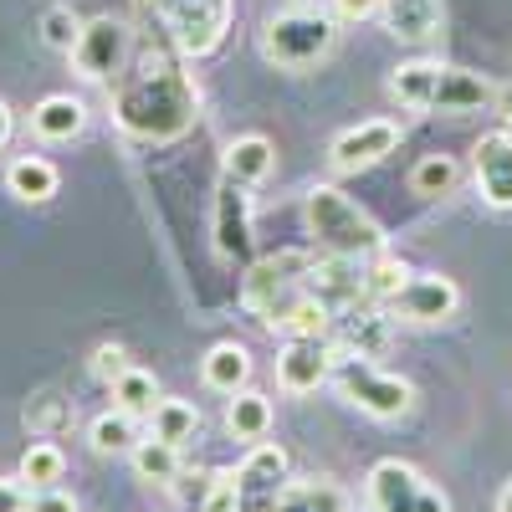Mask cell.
Listing matches in <instances>:
<instances>
[{
    "instance_id": "6da1fadb",
    "label": "cell",
    "mask_w": 512,
    "mask_h": 512,
    "mask_svg": "<svg viewBox=\"0 0 512 512\" xmlns=\"http://www.w3.org/2000/svg\"><path fill=\"white\" fill-rule=\"evenodd\" d=\"M200 118V82L180 52L139 41L128 72L113 82V123L134 144H180Z\"/></svg>"
},
{
    "instance_id": "7a4b0ae2",
    "label": "cell",
    "mask_w": 512,
    "mask_h": 512,
    "mask_svg": "<svg viewBox=\"0 0 512 512\" xmlns=\"http://www.w3.org/2000/svg\"><path fill=\"white\" fill-rule=\"evenodd\" d=\"M492 82L472 67H456V62H431V57H415L400 62L390 72V98L410 113H446V118H466V113H482L492 103Z\"/></svg>"
},
{
    "instance_id": "3957f363",
    "label": "cell",
    "mask_w": 512,
    "mask_h": 512,
    "mask_svg": "<svg viewBox=\"0 0 512 512\" xmlns=\"http://www.w3.org/2000/svg\"><path fill=\"white\" fill-rule=\"evenodd\" d=\"M134 16L139 36L180 52L185 62H200L221 52V41L231 36L236 0H134Z\"/></svg>"
},
{
    "instance_id": "277c9868",
    "label": "cell",
    "mask_w": 512,
    "mask_h": 512,
    "mask_svg": "<svg viewBox=\"0 0 512 512\" xmlns=\"http://www.w3.org/2000/svg\"><path fill=\"white\" fill-rule=\"evenodd\" d=\"M313 262H318V251H303V246H282L272 256H256V262L246 267V277H241V308L262 328L282 333V323L297 308L313 303V292H308Z\"/></svg>"
},
{
    "instance_id": "5b68a950",
    "label": "cell",
    "mask_w": 512,
    "mask_h": 512,
    "mask_svg": "<svg viewBox=\"0 0 512 512\" xmlns=\"http://www.w3.org/2000/svg\"><path fill=\"white\" fill-rule=\"evenodd\" d=\"M303 226L313 236V251H328V256H359V262H369V256L390 251L384 226L338 185H313L303 195Z\"/></svg>"
},
{
    "instance_id": "8992f818",
    "label": "cell",
    "mask_w": 512,
    "mask_h": 512,
    "mask_svg": "<svg viewBox=\"0 0 512 512\" xmlns=\"http://www.w3.org/2000/svg\"><path fill=\"white\" fill-rule=\"evenodd\" d=\"M338 47V16L313 11V6H292L267 16V26L256 31V52L277 72H313L333 57Z\"/></svg>"
},
{
    "instance_id": "52a82bcc",
    "label": "cell",
    "mask_w": 512,
    "mask_h": 512,
    "mask_svg": "<svg viewBox=\"0 0 512 512\" xmlns=\"http://www.w3.org/2000/svg\"><path fill=\"white\" fill-rule=\"evenodd\" d=\"M333 390L344 395L359 415L369 420H405L415 410V384L405 374H390V369H379L374 359H359L349 349H338L333 354Z\"/></svg>"
},
{
    "instance_id": "ba28073f",
    "label": "cell",
    "mask_w": 512,
    "mask_h": 512,
    "mask_svg": "<svg viewBox=\"0 0 512 512\" xmlns=\"http://www.w3.org/2000/svg\"><path fill=\"white\" fill-rule=\"evenodd\" d=\"M364 497H369V512H451V497L420 466H410L400 456H384L369 466Z\"/></svg>"
},
{
    "instance_id": "9c48e42d",
    "label": "cell",
    "mask_w": 512,
    "mask_h": 512,
    "mask_svg": "<svg viewBox=\"0 0 512 512\" xmlns=\"http://www.w3.org/2000/svg\"><path fill=\"white\" fill-rule=\"evenodd\" d=\"M134 52H139L134 26H128L123 16H93V21H82V36L67 52V62L88 82H118L128 72V62H134Z\"/></svg>"
},
{
    "instance_id": "30bf717a",
    "label": "cell",
    "mask_w": 512,
    "mask_h": 512,
    "mask_svg": "<svg viewBox=\"0 0 512 512\" xmlns=\"http://www.w3.org/2000/svg\"><path fill=\"white\" fill-rule=\"evenodd\" d=\"M395 323H410V328H436V323H451L461 313V287L446 277V272H410V282L384 303Z\"/></svg>"
},
{
    "instance_id": "8fae6325",
    "label": "cell",
    "mask_w": 512,
    "mask_h": 512,
    "mask_svg": "<svg viewBox=\"0 0 512 512\" xmlns=\"http://www.w3.org/2000/svg\"><path fill=\"white\" fill-rule=\"evenodd\" d=\"M400 139H405V128L395 118H364L328 144V164H333V175H364V169L390 159Z\"/></svg>"
},
{
    "instance_id": "7c38bea8",
    "label": "cell",
    "mask_w": 512,
    "mask_h": 512,
    "mask_svg": "<svg viewBox=\"0 0 512 512\" xmlns=\"http://www.w3.org/2000/svg\"><path fill=\"white\" fill-rule=\"evenodd\" d=\"M236 482H241V512H272L292 482V461L282 446L256 441V446H246V456L236 466Z\"/></svg>"
},
{
    "instance_id": "4fadbf2b",
    "label": "cell",
    "mask_w": 512,
    "mask_h": 512,
    "mask_svg": "<svg viewBox=\"0 0 512 512\" xmlns=\"http://www.w3.org/2000/svg\"><path fill=\"white\" fill-rule=\"evenodd\" d=\"M210 246L221 262H246L251 256V190L226 180L216 185V205H210Z\"/></svg>"
},
{
    "instance_id": "5bb4252c",
    "label": "cell",
    "mask_w": 512,
    "mask_h": 512,
    "mask_svg": "<svg viewBox=\"0 0 512 512\" xmlns=\"http://www.w3.org/2000/svg\"><path fill=\"white\" fill-rule=\"evenodd\" d=\"M333 338H287L277 354V384L287 395H313L333 384Z\"/></svg>"
},
{
    "instance_id": "9a60e30c",
    "label": "cell",
    "mask_w": 512,
    "mask_h": 512,
    "mask_svg": "<svg viewBox=\"0 0 512 512\" xmlns=\"http://www.w3.org/2000/svg\"><path fill=\"white\" fill-rule=\"evenodd\" d=\"M472 185L487 210H512V128H492L472 144Z\"/></svg>"
},
{
    "instance_id": "2e32d148",
    "label": "cell",
    "mask_w": 512,
    "mask_h": 512,
    "mask_svg": "<svg viewBox=\"0 0 512 512\" xmlns=\"http://www.w3.org/2000/svg\"><path fill=\"white\" fill-rule=\"evenodd\" d=\"M333 349H349L359 359H384L395 338V318L384 313L379 303H354L344 313H333Z\"/></svg>"
},
{
    "instance_id": "e0dca14e",
    "label": "cell",
    "mask_w": 512,
    "mask_h": 512,
    "mask_svg": "<svg viewBox=\"0 0 512 512\" xmlns=\"http://www.w3.org/2000/svg\"><path fill=\"white\" fill-rule=\"evenodd\" d=\"M379 21L395 41H405V47H431L446 26V6L441 0H384Z\"/></svg>"
},
{
    "instance_id": "ac0fdd59",
    "label": "cell",
    "mask_w": 512,
    "mask_h": 512,
    "mask_svg": "<svg viewBox=\"0 0 512 512\" xmlns=\"http://www.w3.org/2000/svg\"><path fill=\"white\" fill-rule=\"evenodd\" d=\"M82 128H88V108H82V98H72V93H47L31 108V134L41 144H72Z\"/></svg>"
},
{
    "instance_id": "d6986e66",
    "label": "cell",
    "mask_w": 512,
    "mask_h": 512,
    "mask_svg": "<svg viewBox=\"0 0 512 512\" xmlns=\"http://www.w3.org/2000/svg\"><path fill=\"white\" fill-rule=\"evenodd\" d=\"M272 164H277L272 139H262V134H241V139H231L226 154H221V175L251 190V185H262V180L272 175Z\"/></svg>"
},
{
    "instance_id": "ffe728a7",
    "label": "cell",
    "mask_w": 512,
    "mask_h": 512,
    "mask_svg": "<svg viewBox=\"0 0 512 512\" xmlns=\"http://www.w3.org/2000/svg\"><path fill=\"white\" fill-rule=\"evenodd\" d=\"M200 379H205V390H216V395H236V390H246V384H251V354H246V344L226 338V344L205 349V359H200Z\"/></svg>"
},
{
    "instance_id": "44dd1931",
    "label": "cell",
    "mask_w": 512,
    "mask_h": 512,
    "mask_svg": "<svg viewBox=\"0 0 512 512\" xmlns=\"http://www.w3.org/2000/svg\"><path fill=\"white\" fill-rule=\"evenodd\" d=\"M349 492L333 477H292L272 512H349Z\"/></svg>"
},
{
    "instance_id": "7402d4cb",
    "label": "cell",
    "mask_w": 512,
    "mask_h": 512,
    "mask_svg": "<svg viewBox=\"0 0 512 512\" xmlns=\"http://www.w3.org/2000/svg\"><path fill=\"white\" fill-rule=\"evenodd\" d=\"M6 190H11L16 200H26V205H47V200L62 190V175H57L52 159L21 154V159H11V169H6Z\"/></svg>"
},
{
    "instance_id": "603a6c76",
    "label": "cell",
    "mask_w": 512,
    "mask_h": 512,
    "mask_svg": "<svg viewBox=\"0 0 512 512\" xmlns=\"http://www.w3.org/2000/svg\"><path fill=\"white\" fill-rule=\"evenodd\" d=\"M267 431H272V400L246 384V390H236L226 400V436L256 446V441H267Z\"/></svg>"
},
{
    "instance_id": "cb8c5ba5",
    "label": "cell",
    "mask_w": 512,
    "mask_h": 512,
    "mask_svg": "<svg viewBox=\"0 0 512 512\" xmlns=\"http://www.w3.org/2000/svg\"><path fill=\"white\" fill-rule=\"evenodd\" d=\"M139 441H144V436H139V415H128V410H118V405L88 425V446H93L98 456H134Z\"/></svg>"
},
{
    "instance_id": "d4e9b609",
    "label": "cell",
    "mask_w": 512,
    "mask_h": 512,
    "mask_svg": "<svg viewBox=\"0 0 512 512\" xmlns=\"http://www.w3.org/2000/svg\"><path fill=\"white\" fill-rule=\"evenodd\" d=\"M31 492H47V487H57L62 477H67V456H62V446L52 441V436H41V441H31L26 451H21V472H16Z\"/></svg>"
},
{
    "instance_id": "484cf974",
    "label": "cell",
    "mask_w": 512,
    "mask_h": 512,
    "mask_svg": "<svg viewBox=\"0 0 512 512\" xmlns=\"http://www.w3.org/2000/svg\"><path fill=\"white\" fill-rule=\"evenodd\" d=\"M134 472H139V482H149V487H175L180 482V446H169V441H159V436H149V441H139L134 446Z\"/></svg>"
},
{
    "instance_id": "4316f807",
    "label": "cell",
    "mask_w": 512,
    "mask_h": 512,
    "mask_svg": "<svg viewBox=\"0 0 512 512\" xmlns=\"http://www.w3.org/2000/svg\"><path fill=\"white\" fill-rule=\"evenodd\" d=\"M108 390H113V405L128 410V415H154V405L164 400V395H159V379H154L149 369H139V364H128V369L108 384Z\"/></svg>"
},
{
    "instance_id": "83f0119b",
    "label": "cell",
    "mask_w": 512,
    "mask_h": 512,
    "mask_svg": "<svg viewBox=\"0 0 512 512\" xmlns=\"http://www.w3.org/2000/svg\"><path fill=\"white\" fill-rule=\"evenodd\" d=\"M456 185H461V164L451 154H425L410 169V190L420 200H446V195H456Z\"/></svg>"
},
{
    "instance_id": "f1b7e54d",
    "label": "cell",
    "mask_w": 512,
    "mask_h": 512,
    "mask_svg": "<svg viewBox=\"0 0 512 512\" xmlns=\"http://www.w3.org/2000/svg\"><path fill=\"white\" fill-rule=\"evenodd\" d=\"M195 431H200V405H190V400H159L149 415V436H159L169 446L195 441Z\"/></svg>"
},
{
    "instance_id": "f546056e",
    "label": "cell",
    "mask_w": 512,
    "mask_h": 512,
    "mask_svg": "<svg viewBox=\"0 0 512 512\" xmlns=\"http://www.w3.org/2000/svg\"><path fill=\"white\" fill-rule=\"evenodd\" d=\"M405 282H410V267L400 262L395 251H379V256H369V262H364V292H369V303H379V308L390 303Z\"/></svg>"
},
{
    "instance_id": "4dcf8cb0",
    "label": "cell",
    "mask_w": 512,
    "mask_h": 512,
    "mask_svg": "<svg viewBox=\"0 0 512 512\" xmlns=\"http://www.w3.org/2000/svg\"><path fill=\"white\" fill-rule=\"evenodd\" d=\"M195 512H241V482H236V466H221V472H210L205 482V497Z\"/></svg>"
},
{
    "instance_id": "1f68e13d",
    "label": "cell",
    "mask_w": 512,
    "mask_h": 512,
    "mask_svg": "<svg viewBox=\"0 0 512 512\" xmlns=\"http://www.w3.org/2000/svg\"><path fill=\"white\" fill-rule=\"evenodd\" d=\"M82 36V21L72 16V6H52L47 16H41V41H47L52 52H72Z\"/></svg>"
},
{
    "instance_id": "d6a6232c",
    "label": "cell",
    "mask_w": 512,
    "mask_h": 512,
    "mask_svg": "<svg viewBox=\"0 0 512 512\" xmlns=\"http://www.w3.org/2000/svg\"><path fill=\"white\" fill-rule=\"evenodd\" d=\"M26 425H31V431L36 436H52L57 431V425H67V405L62 400H36V405H26Z\"/></svg>"
},
{
    "instance_id": "836d02e7",
    "label": "cell",
    "mask_w": 512,
    "mask_h": 512,
    "mask_svg": "<svg viewBox=\"0 0 512 512\" xmlns=\"http://www.w3.org/2000/svg\"><path fill=\"white\" fill-rule=\"evenodd\" d=\"M88 369H93V379L113 384V379L128 369V354H123V344H98V349H93V359H88Z\"/></svg>"
},
{
    "instance_id": "e575fe53",
    "label": "cell",
    "mask_w": 512,
    "mask_h": 512,
    "mask_svg": "<svg viewBox=\"0 0 512 512\" xmlns=\"http://www.w3.org/2000/svg\"><path fill=\"white\" fill-rule=\"evenodd\" d=\"M31 507V487L21 477H0V512H26Z\"/></svg>"
},
{
    "instance_id": "d590c367",
    "label": "cell",
    "mask_w": 512,
    "mask_h": 512,
    "mask_svg": "<svg viewBox=\"0 0 512 512\" xmlns=\"http://www.w3.org/2000/svg\"><path fill=\"white\" fill-rule=\"evenodd\" d=\"M328 6H333L338 21H369V16L384 11V0H328Z\"/></svg>"
},
{
    "instance_id": "8d00e7d4",
    "label": "cell",
    "mask_w": 512,
    "mask_h": 512,
    "mask_svg": "<svg viewBox=\"0 0 512 512\" xmlns=\"http://www.w3.org/2000/svg\"><path fill=\"white\" fill-rule=\"evenodd\" d=\"M26 512H77V497H67L62 487H47V492H31Z\"/></svg>"
},
{
    "instance_id": "74e56055",
    "label": "cell",
    "mask_w": 512,
    "mask_h": 512,
    "mask_svg": "<svg viewBox=\"0 0 512 512\" xmlns=\"http://www.w3.org/2000/svg\"><path fill=\"white\" fill-rule=\"evenodd\" d=\"M492 108H497V113H502V123L512 128V82H502V88L492 93Z\"/></svg>"
},
{
    "instance_id": "f35d334b",
    "label": "cell",
    "mask_w": 512,
    "mask_h": 512,
    "mask_svg": "<svg viewBox=\"0 0 512 512\" xmlns=\"http://www.w3.org/2000/svg\"><path fill=\"white\" fill-rule=\"evenodd\" d=\"M11 134H16V113H11V103L0 98V149L11 144Z\"/></svg>"
},
{
    "instance_id": "ab89813d",
    "label": "cell",
    "mask_w": 512,
    "mask_h": 512,
    "mask_svg": "<svg viewBox=\"0 0 512 512\" xmlns=\"http://www.w3.org/2000/svg\"><path fill=\"white\" fill-rule=\"evenodd\" d=\"M497 512H512V482H502V492H497Z\"/></svg>"
},
{
    "instance_id": "60d3db41",
    "label": "cell",
    "mask_w": 512,
    "mask_h": 512,
    "mask_svg": "<svg viewBox=\"0 0 512 512\" xmlns=\"http://www.w3.org/2000/svg\"><path fill=\"white\" fill-rule=\"evenodd\" d=\"M349 512H354V507H349Z\"/></svg>"
}]
</instances>
